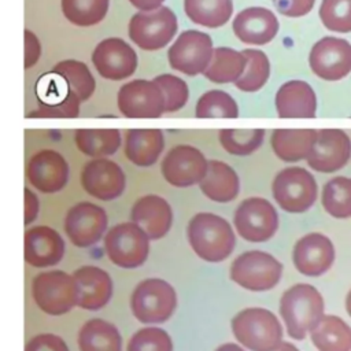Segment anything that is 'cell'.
I'll list each match as a JSON object with an SVG mask.
<instances>
[{
  "instance_id": "obj_30",
  "label": "cell",
  "mask_w": 351,
  "mask_h": 351,
  "mask_svg": "<svg viewBox=\"0 0 351 351\" xmlns=\"http://www.w3.org/2000/svg\"><path fill=\"white\" fill-rule=\"evenodd\" d=\"M310 339L318 351H351V326L337 315H324Z\"/></svg>"
},
{
  "instance_id": "obj_38",
  "label": "cell",
  "mask_w": 351,
  "mask_h": 351,
  "mask_svg": "<svg viewBox=\"0 0 351 351\" xmlns=\"http://www.w3.org/2000/svg\"><path fill=\"white\" fill-rule=\"evenodd\" d=\"M195 115L197 118H237L239 107L229 93L213 89L200 96Z\"/></svg>"
},
{
  "instance_id": "obj_25",
  "label": "cell",
  "mask_w": 351,
  "mask_h": 351,
  "mask_svg": "<svg viewBox=\"0 0 351 351\" xmlns=\"http://www.w3.org/2000/svg\"><path fill=\"white\" fill-rule=\"evenodd\" d=\"M78 287V306L85 310L104 307L112 295L110 274L93 265L82 266L73 273Z\"/></svg>"
},
{
  "instance_id": "obj_44",
  "label": "cell",
  "mask_w": 351,
  "mask_h": 351,
  "mask_svg": "<svg viewBox=\"0 0 351 351\" xmlns=\"http://www.w3.org/2000/svg\"><path fill=\"white\" fill-rule=\"evenodd\" d=\"M315 0H273L276 10L289 18H298L308 14L314 7Z\"/></svg>"
},
{
  "instance_id": "obj_29",
  "label": "cell",
  "mask_w": 351,
  "mask_h": 351,
  "mask_svg": "<svg viewBox=\"0 0 351 351\" xmlns=\"http://www.w3.org/2000/svg\"><path fill=\"white\" fill-rule=\"evenodd\" d=\"M78 347L81 351H122V337L111 322L92 318L78 332Z\"/></svg>"
},
{
  "instance_id": "obj_39",
  "label": "cell",
  "mask_w": 351,
  "mask_h": 351,
  "mask_svg": "<svg viewBox=\"0 0 351 351\" xmlns=\"http://www.w3.org/2000/svg\"><path fill=\"white\" fill-rule=\"evenodd\" d=\"M221 145L232 155H250L256 151L265 138L263 129H221Z\"/></svg>"
},
{
  "instance_id": "obj_2",
  "label": "cell",
  "mask_w": 351,
  "mask_h": 351,
  "mask_svg": "<svg viewBox=\"0 0 351 351\" xmlns=\"http://www.w3.org/2000/svg\"><path fill=\"white\" fill-rule=\"evenodd\" d=\"M188 240L196 255L207 262L226 259L236 244L230 223L213 213H197L186 228Z\"/></svg>"
},
{
  "instance_id": "obj_41",
  "label": "cell",
  "mask_w": 351,
  "mask_h": 351,
  "mask_svg": "<svg viewBox=\"0 0 351 351\" xmlns=\"http://www.w3.org/2000/svg\"><path fill=\"white\" fill-rule=\"evenodd\" d=\"M126 351H173V341L165 329L147 326L130 337Z\"/></svg>"
},
{
  "instance_id": "obj_9",
  "label": "cell",
  "mask_w": 351,
  "mask_h": 351,
  "mask_svg": "<svg viewBox=\"0 0 351 351\" xmlns=\"http://www.w3.org/2000/svg\"><path fill=\"white\" fill-rule=\"evenodd\" d=\"M177 29V18L169 7L136 12L128 26L130 40L144 51L166 47L176 36Z\"/></svg>"
},
{
  "instance_id": "obj_8",
  "label": "cell",
  "mask_w": 351,
  "mask_h": 351,
  "mask_svg": "<svg viewBox=\"0 0 351 351\" xmlns=\"http://www.w3.org/2000/svg\"><path fill=\"white\" fill-rule=\"evenodd\" d=\"M229 274L236 284L245 289L267 291L280 281L282 265L269 252L245 251L232 262Z\"/></svg>"
},
{
  "instance_id": "obj_4",
  "label": "cell",
  "mask_w": 351,
  "mask_h": 351,
  "mask_svg": "<svg viewBox=\"0 0 351 351\" xmlns=\"http://www.w3.org/2000/svg\"><path fill=\"white\" fill-rule=\"evenodd\" d=\"M32 296L44 313L62 315L78 304V287L73 274L49 270L34 277Z\"/></svg>"
},
{
  "instance_id": "obj_1",
  "label": "cell",
  "mask_w": 351,
  "mask_h": 351,
  "mask_svg": "<svg viewBox=\"0 0 351 351\" xmlns=\"http://www.w3.org/2000/svg\"><path fill=\"white\" fill-rule=\"evenodd\" d=\"M325 303L318 289L310 284H295L280 299V314L287 333L295 340H303L322 319Z\"/></svg>"
},
{
  "instance_id": "obj_19",
  "label": "cell",
  "mask_w": 351,
  "mask_h": 351,
  "mask_svg": "<svg viewBox=\"0 0 351 351\" xmlns=\"http://www.w3.org/2000/svg\"><path fill=\"white\" fill-rule=\"evenodd\" d=\"M292 261L299 273L318 277L326 273L335 262L333 243L322 233H307L296 241Z\"/></svg>"
},
{
  "instance_id": "obj_11",
  "label": "cell",
  "mask_w": 351,
  "mask_h": 351,
  "mask_svg": "<svg viewBox=\"0 0 351 351\" xmlns=\"http://www.w3.org/2000/svg\"><path fill=\"white\" fill-rule=\"evenodd\" d=\"M234 226L239 234L251 243H262L274 236L278 228V214L263 197L243 200L234 213Z\"/></svg>"
},
{
  "instance_id": "obj_6",
  "label": "cell",
  "mask_w": 351,
  "mask_h": 351,
  "mask_svg": "<svg viewBox=\"0 0 351 351\" xmlns=\"http://www.w3.org/2000/svg\"><path fill=\"white\" fill-rule=\"evenodd\" d=\"M177 306L174 288L162 278H147L138 282L130 296L133 315L144 324L167 321Z\"/></svg>"
},
{
  "instance_id": "obj_42",
  "label": "cell",
  "mask_w": 351,
  "mask_h": 351,
  "mask_svg": "<svg viewBox=\"0 0 351 351\" xmlns=\"http://www.w3.org/2000/svg\"><path fill=\"white\" fill-rule=\"evenodd\" d=\"M154 81L163 92L165 112H176L186 104L189 90L184 80L173 74H160Z\"/></svg>"
},
{
  "instance_id": "obj_10",
  "label": "cell",
  "mask_w": 351,
  "mask_h": 351,
  "mask_svg": "<svg viewBox=\"0 0 351 351\" xmlns=\"http://www.w3.org/2000/svg\"><path fill=\"white\" fill-rule=\"evenodd\" d=\"M213 40L207 33L185 30L169 48L167 58L171 69L189 77L204 73L213 58Z\"/></svg>"
},
{
  "instance_id": "obj_32",
  "label": "cell",
  "mask_w": 351,
  "mask_h": 351,
  "mask_svg": "<svg viewBox=\"0 0 351 351\" xmlns=\"http://www.w3.org/2000/svg\"><path fill=\"white\" fill-rule=\"evenodd\" d=\"M74 141L84 155L103 158L115 154L121 147V132L112 128L77 129Z\"/></svg>"
},
{
  "instance_id": "obj_20",
  "label": "cell",
  "mask_w": 351,
  "mask_h": 351,
  "mask_svg": "<svg viewBox=\"0 0 351 351\" xmlns=\"http://www.w3.org/2000/svg\"><path fill=\"white\" fill-rule=\"evenodd\" d=\"M26 176L36 189L55 193L63 189L69 181V165L58 151L41 149L30 156Z\"/></svg>"
},
{
  "instance_id": "obj_22",
  "label": "cell",
  "mask_w": 351,
  "mask_h": 351,
  "mask_svg": "<svg viewBox=\"0 0 351 351\" xmlns=\"http://www.w3.org/2000/svg\"><path fill=\"white\" fill-rule=\"evenodd\" d=\"M64 254L62 236L49 226H34L25 233V261L34 267H47L60 262Z\"/></svg>"
},
{
  "instance_id": "obj_47",
  "label": "cell",
  "mask_w": 351,
  "mask_h": 351,
  "mask_svg": "<svg viewBox=\"0 0 351 351\" xmlns=\"http://www.w3.org/2000/svg\"><path fill=\"white\" fill-rule=\"evenodd\" d=\"M129 1L133 7H136L140 11H154L160 8L165 0H129Z\"/></svg>"
},
{
  "instance_id": "obj_5",
  "label": "cell",
  "mask_w": 351,
  "mask_h": 351,
  "mask_svg": "<svg viewBox=\"0 0 351 351\" xmlns=\"http://www.w3.org/2000/svg\"><path fill=\"white\" fill-rule=\"evenodd\" d=\"M271 193L284 211L304 213L315 203L318 186L310 171L291 166L277 173L271 184Z\"/></svg>"
},
{
  "instance_id": "obj_28",
  "label": "cell",
  "mask_w": 351,
  "mask_h": 351,
  "mask_svg": "<svg viewBox=\"0 0 351 351\" xmlns=\"http://www.w3.org/2000/svg\"><path fill=\"white\" fill-rule=\"evenodd\" d=\"M318 130L315 129H276L271 133V148L284 162L307 159Z\"/></svg>"
},
{
  "instance_id": "obj_26",
  "label": "cell",
  "mask_w": 351,
  "mask_h": 351,
  "mask_svg": "<svg viewBox=\"0 0 351 351\" xmlns=\"http://www.w3.org/2000/svg\"><path fill=\"white\" fill-rule=\"evenodd\" d=\"M165 148L160 129H129L125 134V155L137 166H152Z\"/></svg>"
},
{
  "instance_id": "obj_43",
  "label": "cell",
  "mask_w": 351,
  "mask_h": 351,
  "mask_svg": "<svg viewBox=\"0 0 351 351\" xmlns=\"http://www.w3.org/2000/svg\"><path fill=\"white\" fill-rule=\"evenodd\" d=\"M25 351H69V347L60 336L41 333L27 341Z\"/></svg>"
},
{
  "instance_id": "obj_36",
  "label": "cell",
  "mask_w": 351,
  "mask_h": 351,
  "mask_svg": "<svg viewBox=\"0 0 351 351\" xmlns=\"http://www.w3.org/2000/svg\"><path fill=\"white\" fill-rule=\"evenodd\" d=\"M110 0H62V12L77 26H93L103 21Z\"/></svg>"
},
{
  "instance_id": "obj_27",
  "label": "cell",
  "mask_w": 351,
  "mask_h": 351,
  "mask_svg": "<svg viewBox=\"0 0 351 351\" xmlns=\"http://www.w3.org/2000/svg\"><path fill=\"white\" fill-rule=\"evenodd\" d=\"M202 192L211 200L226 203L237 197L240 180L237 173L222 160H208V169L204 178L199 182Z\"/></svg>"
},
{
  "instance_id": "obj_46",
  "label": "cell",
  "mask_w": 351,
  "mask_h": 351,
  "mask_svg": "<svg viewBox=\"0 0 351 351\" xmlns=\"http://www.w3.org/2000/svg\"><path fill=\"white\" fill-rule=\"evenodd\" d=\"M38 207L40 204H38L37 196L29 188H25V223L26 225H29L36 219Z\"/></svg>"
},
{
  "instance_id": "obj_40",
  "label": "cell",
  "mask_w": 351,
  "mask_h": 351,
  "mask_svg": "<svg viewBox=\"0 0 351 351\" xmlns=\"http://www.w3.org/2000/svg\"><path fill=\"white\" fill-rule=\"evenodd\" d=\"M318 12L330 32L351 33V0H322Z\"/></svg>"
},
{
  "instance_id": "obj_35",
  "label": "cell",
  "mask_w": 351,
  "mask_h": 351,
  "mask_svg": "<svg viewBox=\"0 0 351 351\" xmlns=\"http://www.w3.org/2000/svg\"><path fill=\"white\" fill-rule=\"evenodd\" d=\"M321 203L333 218H351V178L346 176L330 178L322 188Z\"/></svg>"
},
{
  "instance_id": "obj_7",
  "label": "cell",
  "mask_w": 351,
  "mask_h": 351,
  "mask_svg": "<svg viewBox=\"0 0 351 351\" xmlns=\"http://www.w3.org/2000/svg\"><path fill=\"white\" fill-rule=\"evenodd\" d=\"M104 250L108 259L119 267L141 266L149 251L148 234L133 221L112 226L104 236Z\"/></svg>"
},
{
  "instance_id": "obj_23",
  "label": "cell",
  "mask_w": 351,
  "mask_h": 351,
  "mask_svg": "<svg viewBox=\"0 0 351 351\" xmlns=\"http://www.w3.org/2000/svg\"><path fill=\"white\" fill-rule=\"evenodd\" d=\"M130 217L152 240L163 237L170 230L173 222L170 204L158 195L138 197L132 207Z\"/></svg>"
},
{
  "instance_id": "obj_31",
  "label": "cell",
  "mask_w": 351,
  "mask_h": 351,
  "mask_svg": "<svg viewBox=\"0 0 351 351\" xmlns=\"http://www.w3.org/2000/svg\"><path fill=\"white\" fill-rule=\"evenodd\" d=\"M247 66V59L243 52H239L228 47L214 48L211 62L204 77L215 84H229L236 82L244 73Z\"/></svg>"
},
{
  "instance_id": "obj_3",
  "label": "cell",
  "mask_w": 351,
  "mask_h": 351,
  "mask_svg": "<svg viewBox=\"0 0 351 351\" xmlns=\"http://www.w3.org/2000/svg\"><path fill=\"white\" fill-rule=\"evenodd\" d=\"M234 337L251 351H269L282 341L278 318L262 307H248L232 319Z\"/></svg>"
},
{
  "instance_id": "obj_17",
  "label": "cell",
  "mask_w": 351,
  "mask_h": 351,
  "mask_svg": "<svg viewBox=\"0 0 351 351\" xmlns=\"http://www.w3.org/2000/svg\"><path fill=\"white\" fill-rule=\"evenodd\" d=\"M92 63L103 78L119 81L136 71L137 55L122 38L110 37L96 45L92 53Z\"/></svg>"
},
{
  "instance_id": "obj_24",
  "label": "cell",
  "mask_w": 351,
  "mask_h": 351,
  "mask_svg": "<svg viewBox=\"0 0 351 351\" xmlns=\"http://www.w3.org/2000/svg\"><path fill=\"white\" fill-rule=\"evenodd\" d=\"M274 101L280 118H314L317 114L315 92L302 80H291L282 84Z\"/></svg>"
},
{
  "instance_id": "obj_12",
  "label": "cell",
  "mask_w": 351,
  "mask_h": 351,
  "mask_svg": "<svg viewBox=\"0 0 351 351\" xmlns=\"http://www.w3.org/2000/svg\"><path fill=\"white\" fill-rule=\"evenodd\" d=\"M118 108L126 118H159L165 112V96L155 81L132 80L118 90Z\"/></svg>"
},
{
  "instance_id": "obj_50",
  "label": "cell",
  "mask_w": 351,
  "mask_h": 351,
  "mask_svg": "<svg viewBox=\"0 0 351 351\" xmlns=\"http://www.w3.org/2000/svg\"><path fill=\"white\" fill-rule=\"evenodd\" d=\"M346 310H347L348 315L351 317V289H350V292L346 296Z\"/></svg>"
},
{
  "instance_id": "obj_13",
  "label": "cell",
  "mask_w": 351,
  "mask_h": 351,
  "mask_svg": "<svg viewBox=\"0 0 351 351\" xmlns=\"http://www.w3.org/2000/svg\"><path fill=\"white\" fill-rule=\"evenodd\" d=\"M308 64L321 80H343L351 73V44L339 37H322L313 45Z\"/></svg>"
},
{
  "instance_id": "obj_48",
  "label": "cell",
  "mask_w": 351,
  "mask_h": 351,
  "mask_svg": "<svg viewBox=\"0 0 351 351\" xmlns=\"http://www.w3.org/2000/svg\"><path fill=\"white\" fill-rule=\"evenodd\" d=\"M269 351H299V350L289 341H281L278 346H276Z\"/></svg>"
},
{
  "instance_id": "obj_18",
  "label": "cell",
  "mask_w": 351,
  "mask_h": 351,
  "mask_svg": "<svg viewBox=\"0 0 351 351\" xmlns=\"http://www.w3.org/2000/svg\"><path fill=\"white\" fill-rule=\"evenodd\" d=\"M85 192L100 200H112L122 195L126 184L121 166L106 158H96L85 163L81 171Z\"/></svg>"
},
{
  "instance_id": "obj_37",
  "label": "cell",
  "mask_w": 351,
  "mask_h": 351,
  "mask_svg": "<svg viewBox=\"0 0 351 351\" xmlns=\"http://www.w3.org/2000/svg\"><path fill=\"white\" fill-rule=\"evenodd\" d=\"M247 59V66L243 75L234 82L236 88L243 92H256L269 80L270 63L265 52L259 49L241 51Z\"/></svg>"
},
{
  "instance_id": "obj_16",
  "label": "cell",
  "mask_w": 351,
  "mask_h": 351,
  "mask_svg": "<svg viewBox=\"0 0 351 351\" xmlns=\"http://www.w3.org/2000/svg\"><path fill=\"white\" fill-rule=\"evenodd\" d=\"M63 226L74 245L89 247L101 239L107 228V214L97 204L81 202L69 208Z\"/></svg>"
},
{
  "instance_id": "obj_21",
  "label": "cell",
  "mask_w": 351,
  "mask_h": 351,
  "mask_svg": "<svg viewBox=\"0 0 351 351\" xmlns=\"http://www.w3.org/2000/svg\"><path fill=\"white\" fill-rule=\"evenodd\" d=\"M233 33L250 45H265L278 33V19L273 11L265 7H248L233 19Z\"/></svg>"
},
{
  "instance_id": "obj_45",
  "label": "cell",
  "mask_w": 351,
  "mask_h": 351,
  "mask_svg": "<svg viewBox=\"0 0 351 351\" xmlns=\"http://www.w3.org/2000/svg\"><path fill=\"white\" fill-rule=\"evenodd\" d=\"M41 55V44L37 36L30 32L25 30V69H30L34 66Z\"/></svg>"
},
{
  "instance_id": "obj_49",
  "label": "cell",
  "mask_w": 351,
  "mask_h": 351,
  "mask_svg": "<svg viewBox=\"0 0 351 351\" xmlns=\"http://www.w3.org/2000/svg\"><path fill=\"white\" fill-rule=\"evenodd\" d=\"M215 351H244V350L234 343H225V344L219 346Z\"/></svg>"
},
{
  "instance_id": "obj_14",
  "label": "cell",
  "mask_w": 351,
  "mask_h": 351,
  "mask_svg": "<svg viewBox=\"0 0 351 351\" xmlns=\"http://www.w3.org/2000/svg\"><path fill=\"white\" fill-rule=\"evenodd\" d=\"M208 169L206 156L192 145L173 147L162 160L163 178L173 186L186 188L200 182Z\"/></svg>"
},
{
  "instance_id": "obj_34",
  "label": "cell",
  "mask_w": 351,
  "mask_h": 351,
  "mask_svg": "<svg viewBox=\"0 0 351 351\" xmlns=\"http://www.w3.org/2000/svg\"><path fill=\"white\" fill-rule=\"evenodd\" d=\"M52 74L66 82L69 92H73L80 101L88 100L95 92L96 82L88 66L80 60L67 59L53 66Z\"/></svg>"
},
{
  "instance_id": "obj_33",
  "label": "cell",
  "mask_w": 351,
  "mask_h": 351,
  "mask_svg": "<svg viewBox=\"0 0 351 351\" xmlns=\"http://www.w3.org/2000/svg\"><path fill=\"white\" fill-rule=\"evenodd\" d=\"M184 11L193 23L214 29L230 19L233 3L232 0H184Z\"/></svg>"
},
{
  "instance_id": "obj_15",
  "label": "cell",
  "mask_w": 351,
  "mask_h": 351,
  "mask_svg": "<svg viewBox=\"0 0 351 351\" xmlns=\"http://www.w3.org/2000/svg\"><path fill=\"white\" fill-rule=\"evenodd\" d=\"M351 158V138L341 129H319L307 165L319 173H335Z\"/></svg>"
}]
</instances>
